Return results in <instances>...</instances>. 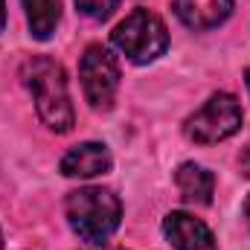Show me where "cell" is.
I'll use <instances>...</instances> for the list:
<instances>
[{
  "instance_id": "5",
  "label": "cell",
  "mask_w": 250,
  "mask_h": 250,
  "mask_svg": "<svg viewBox=\"0 0 250 250\" xmlns=\"http://www.w3.org/2000/svg\"><path fill=\"white\" fill-rule=\"evenodd\" d=\"M239 128H242V108L236 96L215 93L204 102V108H198L187 120V137L201 146H212L233 137Z\"/></svg>"
},
{
  "instance_id": "11",
  "label": "cell",
  "mask_w": 250,
  "mask_h": 250,
  "mask_svg": "<svg viewBox=\"0 0 250 250\" xmlns=\"http://www.w3.org/2000/svg\"><path fill=\"white\" fill-rule=\"evenodd\" d=\"M117 3H120V0H76L79 12L87 15L90 21H105V18H111L114 9H117Z\"/></svg>"
},
{
  "instance_id": "14",
  "label": "cell",
  "mask_w": 250,
  "mask_h": 250,
  "mask_svg": "<svg viewBox=\"0 0 250 250\" xmlns=\"http://www.w3.org/2000/svg\"><path fill=\"white\" fill-rule=\"evenodd\" d=\"M248 90H250V67H248Z\"/></svg>"
},
{
  "instance_id": "15",
  "label": "cell",
  "mask_w": 250,
  "mask_h": 250,
  "mask_svg": "<svg viewBox=\"0 0 250 250\" xmlns=\"http://www.w3.org/2000/svg\"><path fill=\"white\" fill-rule=\"evenodd\" d=\"M0 250H3V236H0Z\"/></svg>"
},
{
  "instance_id": "12",
  "label": "cell",
  "mask_w": 250,
  "mask_h": 250,
  "mask_svg": "<svg viewBox=\"0 0 250 250\" xmlns=\"http://www.w3.org/2000/svg\"><path fill=\"white\" fill-rule=\"evenodd\" d=\"M3 23H6V3L0 0V32H3Z\"/></svg>"
},
{
  "instance_id": "1",
  "label": "cell",
  "mask_w": 250,
  "mask_h": 250,
  "mask_svg": "<svg viewBox=\"0 0 250 250\" xmlns=\"http://www.w3.org/2000/svg\"><path fill=\"white\" fill-rule=\"evenodd\" d=\"M64 212H67L73 233L82 242H87L90 248H102L120 227L123 204L111 189L82 187L67 195Z\"/></svg>"
},
{
  "instance_id": "2",
  "label": "cell",
  "mask_w": 250,
  "mask_h": 250,
  "mask_svg": "<svg viewBox=\"0 0 250 250\" xmlns=\"http://www.w3.org/2000/svg\"><path fill=\"white\" fill-rule=\"evenodd\" d=\"M21 79L35 99V111H38L41 123L59 134L70 131L73 128V105H70V90H67L62 64H56L53 59H44V56H35V59L23 62Z\"/></svg>"
},
{
  "instance_id": "9",
  "label": "cell",
  "mask_w": 250,
  "mask_h": 250,
  "mask_svg": "<svg viewBox=\"0 0 250 250\" xmlns=\"http://www.w3.org/2000/svg\"><path fill=\"white\" fill-rule=\"evenodd\" d=\"M175 184H178V192L187 204H195V207H207L212 201V192H215V178L212 172H207L204 166L198 163H184L178 172H175Z\"/></svg>"
},
{
  "instance_id": "16",
  "label": "cell",
  "mask_w": 250,
  "mask_h": 250,
  "mask_svg": "<svg viewBox=\"0 0 250 250\" xmlns=\"http://www.w3.org/2000/svg\"><path fill=\"white\" fill-rule=\"evenodd\" d=\"M99 250H105V248H99Z\"/></svg>"
},
{
  "instance_id": "10",
  "label": "cell",
  "mask_w": 250,
  "mask_h": 250,
  "mask_svg": "<svg viewBox=\"0 0 250 250\" xmlns=\"http://www.w3.org/2000/svg\"><path fill=\"white\" fill-rule=\"evenodd\" d=\"M23 12H26V23H29V35L38 41L53 38L59 21H62V3L59 0H23Z\"/></svg>"
},
{
  "instance_id": "7",
  "label": "cell",
  "mask_w": 250,
  "mask_h": 250,
  "mask_svg": "<svg viewBox=\"0 0 250 250\" xmlns=\"http://www.w3.org/2000/svg\"><path fill=\"white\" fill-rule=\"evenodd\" d=\"M175 12L181 18V23H187L195 32H207L221 26L230 12H233V0H175Z\"/></svg>"
},
{
  "instance_id": "8",
  "label": "cell",
  "mask_w": 250,
  "mask_h": 250,
  "mask_svg": "<svg viewBox=\"0 0 250 250\" xmlns=\"http://www.w3.org/2000/svg\"><path fill=\"white\" fill-rule=\"evenodd\" d=\"M111 169V151L102 143H82L62 157V175L67 178H96Z\"/></svg>"
},
{
  "instance_id": "13",
  "label": "cell",
  "mask_w": 250,
  "mask_h": 250,
  "mask_svg": "<svg viewBox=\"0 0 250 250\" xmlns=\"http://www.w3.org/2000/svg\"><path fill=\"white\" fill-rule=\"evenodd\" d=\"M245 221H248V227H250V198L245 201Z\"/></svg>"
},
{
  "instance_id": "6",
  "label": "cell",
  "mask_w": 250,
  "mask_h": 250,
  "mask_svg": "<svg viewBox=\"0 0 250 250\" xmlns=\"http://www.w3.org/2000/svg\"><path fill=\"white\" fill-rule=\"evenodd\" d=\"M163 233L175 250H215L212 230L189 212H169L163 218Z\"/></svg>"
},
{
  "instance_id": "4",
  "label": "cell",
  "mask_w": 250,
  "mask_h": 250,
  "mask_svg": "<svg viewBox=\"0 0 250 250\" xmlns=\"http://www.w3.org/2000/svg\"><path fill=\"white\" fill-rule=\"evenodd\" d=\"M79 76H82V90H84V99L90 102V108L108 111L114 105V99H117V90H120L117 56L102 44L87 47L84 56H82Z\"/></svg>"
},
{
  "instance_id": "3",
  "label": "cell",
  "mask_w": 250,
  "mask_h": 250,
  "mask_svg": "<svg viewBox=\"0 0 250 250\" xmlns=\"http://www.w3.org/2000/svg\"><path fill=\"white\" fill-rule=\"evenodd\" d=\"M114 47L123 53L128 62L134 64H148L160 59L169 47V32L166 23L148 12V9H134L131 15H125L117 23V29L111 32Z\"/></svg>"
}]
</instances>
